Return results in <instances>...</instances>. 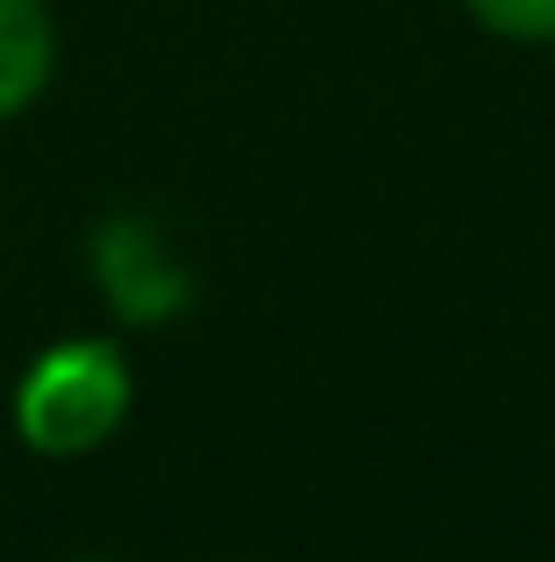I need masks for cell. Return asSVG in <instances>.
Here are the masks:
<instances>
[{
	"instance_id": "6da1fadb",
	"label": "cell",
	"mask_w": 555,
	"mask_h": 562,
	"mask_svg": "<svg viewBox=\"0 0 555 562\" xmlns=\"http://www.w3.org/2000/svg\"><path fill=\"white\" fill-rule=\"evenodd\" d=\"M128 406H136V378H128L122 342L71 335L43 349L14 384V441L43 463H79L122 435Z\"/></svg>"
},
{
	"instance_id": "7a4b0ae2",
	"label": "cell",
	"mask_w": 555,
	"mask_h": 562,
	"mask_svg": "<svg viewBox=\"0 0 555 562\" xmlns=\"http://www.w3.org/2000/svg\"><path fill=\"white\" fill-rule=\"evenodd\" d=\"M86 263H93V292L122 328H165L193 306V271L171 249V235L150 214L122 206L86 235Z\"/></svg>"
},
{
	"instance_id": "3957f363",
	"label": "cell",
	"mask_w": 555,
	"mask_h": 562,
	"mask_svg": "<svg viewBox=\"0 0 555 562\" xmlns=\"http://www.w3.org/2000/svg\"><path fill=\"white\" fill-rule=\"evenodd\" d=\"M57 79V14L50 0H0V128L22 122Z\"/></svg>"
},
{
	"instance_id": "277c9868",
	"label": "cell",
	"mask_w": 555,
	"mask_h": 562,
	"mask_svg": "<svg viewBox=\"0 0 555 562\" xmlns=\"http://www.w3.org/2000/svg\"><path fill=\"white\" fill-rule=\"evenodd\" d=\"M485 36L520 43V50H555V0H463Z\"/></svg>"
},
{
	"instance_id": "5b68a950",
	"label": "cell",
	"mask_w": 555,
	"mask_h": 562,
	"mask_svg": "<svg viewBox=\"0 0 555 562\" xmlns=\"http://www.w3.org/2000/svg\"><path fill=\"white\" fill-rule=\"evenodd\" d=\"M65 562H107V555H93V549H79V555H65Z\"/></svg>"
},
{
	"instance_id": "8992f818",
	"label": "cell",
	"mask_w": 555,
	"mask_h": 562,
	"mask_svg": "<svg viewBox=\"0 0 555 562\" xmlns=\"http://www.w3.org/2000/svg\"><path fill=\"white\" fill-rule=\"evenodd\" d=\"M200 562H242V555H200Z\"/></svg>"
}]
</instances>
